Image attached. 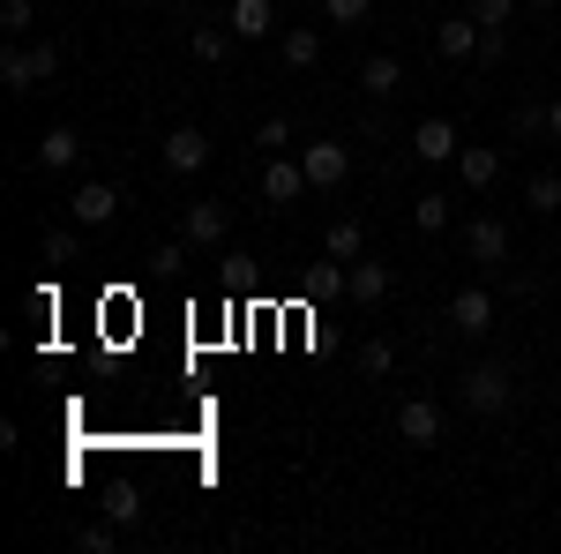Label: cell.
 <instances>
[{"label": "cell", "mask_w": 561, "mask_h": 554, "mask_svg": "<svg viewBox=\"0 0 561 554\" xmlns=\"http://www.w3.org/2000/svg\"><path fill=\"white\" fill-rule=\"evenodd\" d=\"M457 405L479 412V420H494V412L517 405V375H510L502 360H479V368H465V383H457Z\"/></svg>", "instance_id": "6da1fadb"}, {"label": "cell", "mask_w": 561, "mask_h": 554, "mask_svg": "<svg viewBox=\"0 0 561 554\" xmlns=\"http://www.w3.org/2000/svg\"><path fill=\"white\" fill-rule=\"evenodd\" d=\"M180 240H187V248H225V240H232V203L195 195V203L180 211Z\"/></svg>", "instance_id": "7a4b0ae2"}, {"label": "cell", "mask_w": 561, "mask_h": 554, "mask_svg": "<svg viewBox=\"0 0 561 554\" xmlns=\"http://www.w3.org/2000/svg\"><path fill=\"white\" fill-rule=\"evenodd\" d=\"M457 150H465V135H457V121H442V113H427L412 128V158L420 166H457Z\"/></svg>", "instance_id": "3957f363"}, {"label": "cell", "mask_w": 561, "mask_h": 554, "mask_svg": "<svg viewBox=\"0 0 561 554\" xmlns=\"http://www.w3.org/2000/svg\"><path fill=\"white\" fill-rule=\"evenodd\" d=\"M397 434H404V450H434L442 442V405L434 397H404L397 405Z\"/></svg>", "instance_id": "277c9868"}, {"label": "cell", "mask_w": 561, "mask_h": 554, "mask_svg": "<svg viewBox=\"0 0 561 554\" xmlns=\"http://www.w3.org/2000/svg\"><path fill=\"white\" fill-rule=\"evenodd\" d=\"M479 38H486V23H472V8L434 23V53H442V60H479Z\"/></svg>", "instance_id": "5b68a950"}, {"label": "cell", "mask_w": 561, "mask_h": 554, "mask_svg": "<svg viewBox=\"0 0 561 554\" xmlns=\"http://www.w3.org/2000/svg\"><path fill=\"white\" fill-rule=\"evenodd\" d=\"M389 285H397L389 262H345V299H352V307H382Z\"/></svg>", "instance_id": "8992f818"}, {"label": "cell", "mask_w": 561, "mask_h": 554, "mask_svg": "<svg viewBox=\"0 0 561 554\" xmlns=\"http://www.w3.org/2000/svg\"><path fill=\"white\" fill-rule=\"evenodd\" d=\"M465 256L486 262V270H502V262H510V225H502V217H472V225H465Z\"/></svg>", "instance_id": "52a82bcc"}, {"label": "cell", "mask_w": 561, "mask_h": 554, "mask_svg": "<svg viewBox=\"0 0 561 554\" xmlns=\"http://www.w3.org/2000/svg\"><path fill=\"white\" fill-rule=\"evenodd\" d=\"M203 166H210V135H203V128H173V135H165V172L195 180Z\"/></svg>", "instance_id": "ba28073f"}, {"label": "cell", "mask_w": 561, "mask_h": 554, "mask_svg": "<svg viewBox=\"0 0 561 554\" xmlns=\"http://www.w3.org/2000/svg\"><path fill=\"white\" fill-rule=\"evenodd\" d=\"M307 188H314V180H307V166H300V158H285V150L262 166V195H270V203H300Z\"/></svg>", "instance_id": "9c48e42d"}, {"label": "cell", "mask_w": 561, "mask_h": 554, "mask_svg": "<svg viewBox=\"0 0 561 554\" xmlns=\"http://www.w3.org/2000/svg\"><path fill=\"white\" fill-rule=\"evenodd\" d=\"M300 166H307V180H314V188H345L352 150H345V143H307V150H300Z\"/></svg>", "instance_id": "30bf717a"}, {"label": "cell", "mask_w": 561, "mask_h": 554, "mask_svg": "<svg viewBox=\"0 0 561 554\" xmlns=\"http://www.w3.org/2000/svg\"><path fill=\"white\" fill-rule=\"evenodd\" d=\"M449 323H457L465 338H486V330H494V293H486V285H465V293L449 299Z\"/></svg>", "instance_id": "8fae6325"}, {"label": "cell", "mask_w": 561, "mask_h": 554, "mask_svg": "<svg viewBox=\"0 0 561 554\" xmlns=\"http://www.w3.org/2000/svg\"><path fill=\"white\" fill-rule=\"evenodd\" d=\"M457 180H465L472 195H486V188L502 180V150H494V143H465V150H457Z\"/></svg>", "instance_id": "7c38bea8"}, {"label": "cell", "mask_w": 561, "mask_h": 554, "mask_svg": "<svg viewBox=\"0 0 561 554\" xmlns=\"http://www.w3.org/2000/svg\"><path fill=\"white\" fill-rule=\"evenodd\" d=\"M68 217H76V225H113V217H121V195H113L105 180H83V188L68 195Z\"/></svg>", "instance_id": "4fadbf2b"}, {"label": "cell", "mask_w": 561, "mask_h": 554, "mask_svg": "<svg viewBox=\"0 0 561 554\" xmlns=\"http://www.w3.org/2000/svg\"><path fill=\"white\" fill-rule=\"evenodd\" d=\"M225 23H232V38H270V31H277V8H270V0H232V8H225Z\"/></svg>", "instance_id": "5bb4252c"}, {"label": "cell", "mask_w": 561, "mask_h": 554, "mask_svg": "<svg viewBox=\"0 0 561 554\" xmlns=\"http://www.w3.org/2000/svg\"><path fill=\"white\" fill-rule=\"evenodd\" d=\"M76 158H83V135H76V128H45V143H38V166L45 172H68Z\"/></svg>", "instance_id": "9a60e30c"}, {"label": "cell", "mask_w": 561, "mask_h": 554, "mask_svg": "<svg viewBox=\"0 0 561 554\" xmlns=\"http://www.w3.org/2000/svg\"><path fill=\"white\" fill-rule=\"evenodd\" d=\"M397 83H404L397 53H367V60H359V90H367V98H389Z\"/></svg>", "instance_id": "2e32d148"}, {"label": "cell", "mask_w": 561, "mask_h": 554, "mask_svg": "<svg viewBox=\"0 0 561 554\" xmlns=\"http://www.w3.org/2000/svg\"><path fill=\"white\" fill-rule=\"evenodd\" d=\"M187 53H195L203 68H217V60L232 53V23H225V31H217V23H195V31H187Z\"/></svg>", "instance_id": "e0dca14e"}, {"label": "cell", "mask_w": 561, "mask_h": 554, "mask_svg": "<svg viewBox=\"0 0 561 554\" xmlns=\"http://www.w3.org/2000/svg\"><path fill=\"white\" fill-rule=\"evenodd\" d=\"M314 60H322V31H307V23H293V31H285V68H293V76H307Z\"/></svg>", "instance_id": "ac0fdd59"}, {"label": "cell", "mask_w": 561, "mask_h": 554, "mask_svg": "<svg viewBox=\"0 0 561 554\" xmlns=\"http://www.w3.org/2000/svg\"><path fill=\"white\" fill-rule=\"evenodd\" d=\"M0 83H8V90H38V60H31V45H8V53H0Z\"/></svg>", "instance_id": "d6986e66"}, {"label": "cell", "mask_w": 561, "mask_h": 554, "mask_svg": "<svg viewBox=\"0 0 561 554\" xmlns=\"http://www.w3.org/2000/svg\"><path fill=\"white\" fill-rule=\"evenodd\" d=\"M524 211H539V217L561 211V172H531L524 180Z\"/></svg>", "instance_id": "ffe728a7"}, {"label": "cell", "mask_w": 561, "mask_h": 554, "mask_svg": "<svg viewBox=\"0 0 561 554\" xmlns=\"http://www.w3.org/2000/svg\"><path fill=\"white\" fill-rule=\"evenodd\" d=\"M322 248H330V262H359V248H367V233H359L352 217H337V225L322 233Z\"/></svg>", "instance_id": "44dd1931"}, {"label": "cell", "mask_w": 561, "mask_h": 554, "mask_svg": "<svg viewBox=\"0 0 561 554\" xmlns=\"http://www.w3.org/2000/svg\"><path fill=\"white\" fill-rule=\"evenodd\" d=\"M412 225L420 233H442L449 225V195H412Z\"/></svg>", "instance_id": "7402d4cb"}, {"label": "cell", "mask_w": 561, "mask_h": 554, "mask_svg": "<svg viewBox=\"0 0 561 554\" xmlns=\"http://www.w3.org/2000/svg\"><path fill=\"white\" fill-rule=\"evenodd\" d=\"M389 368H397V344H389V338L359 344V375H389Z\"/></svg>", "instance_id": "603a6c76"}, {"label": "cell", "mask_w": 561, "mask_h": 554, "mask_svg": "<svg viewBox=\"0 0 561 554\" xmlns=\"http://www.w3.org/2000/svg\"><path fill=\"white\" fill-rule=\"evenodd\" d=\"M31 23H38V8H31V0H0V31H8V38H23Z\"/></svg>", "instance_id": "cb8c5ba5"}, {"label": "cell", "mask_w": 561, "mask_h": 554, "mask_svg": "<svg viewBox=\"0 0 561 554\" xmlns=\"http://www.w3.org/2000/svg\"><path fill=\"white\" fill-rule=\"evenodd\" d=\"M510 15H517V0H472V23L486 31H510Z\"/></svg>", "instance_id": "d4e9b609"}, {"label": "cell", "mask_w": 561, "mask_h": 554, "mask_svg": "<svg viewBox=\"0 0 561 554\" xmlns=\"http://www.w3.org/2000/svg\"><path fill=\"white\" fill-rule=\"evenodd\" d=\"M322 15H330V23H367V15H375V0H322Z\"/></svg>", "instance_id": "484cf974"}, {"label": "cell", "mask_w": 561, "mask_h": 554, "mask_svg": "<svg viewBox=\"0 0 561 554\" xmlns=\"http://www.w3.org/2000/svg\"><path fill=\"white\" fill-rule=\"evenodd\" d=\"M45 262H76V233L68 225H45Z\"/></svg>", "instance_id": "4316f807"}, {"label": "cell", "mask_w": 561, "mask_h": 554, "mask_svg": "<svg viewBox=\"0 0 561 554\" xmlns=\"http://www.w3.org/2000/svg\"><path fill=\"white\" fill-rule=\"evenodd\" d=\"M547 128V105H517V113H510V135H539Z\"/></svg>", "instance_id": "83f0119b"}, {"label": "cell", "mask_w": 561, "mask_h": 554, "mask_svg": "<svg viewBox=\"0 0 561 554\" xmlns=\"http://www.w3.org/2000/svg\"><path fill=\"white\" fill-rule=\"evenodd\" d=\"M255 143H262V150H270V158H277V150L293 143V128H285V121H262V128H255Z\"/></svg>", "instance_id": "f1b7e54d"}, {"label": "cell", "mask_w": 561, "mask_h": 554, "mask_svg": "<svg viewBox=\"0 0 561 554\" xmlns=\"http://www.w3.org/2000/svg\"><path fill=\"white\" fill-rule=\"evenodd\" d=\"M31 60H38V83H53V68H60V45L38 38V45H31Z\"/></svg>", "instance_id": "f546056e"}, {"label": "cell", "mask_w": 561, "mask_h": 554, "mask_svg": "<svg viewBox=\"0 0 561 554\" xmlns=\"http://www.w3.org/2000/svg\"><path fill=\"white\" fill-rule=\"evenodd\" d=\"M502 53H510V31H486V38H479V60H486V68H494Z\"/></svg>", "instance_id": "4dcf8cb0"}, {"label": "cell", "mask_w": 561, "mask_h": 554, "mask_svg": "<svg viewBox=\"0 0 561 554\" xmlns=\"http://www.w3.org/2000/svg\"><path fill=\"white\" fill-rule=\"evenodd\" d=\"M547 135H554V143H561V98H554V105H547Z\"/></svg>", "instance_id": "1f68e13d"}, {"label": "cell", "mask_w": 561, "mask_h": 554, "mask_svg": "<svg viewBox=\"0 0 561 554\" xmlns=\"http://www.w3.org/2000/svg\"><path fill=\"white\" fill-rule=\"evenodd\" d=\"M524 8H561V0H524Z\"/></svg>", "instance_id": "d6a6232c"}]
</instances>
